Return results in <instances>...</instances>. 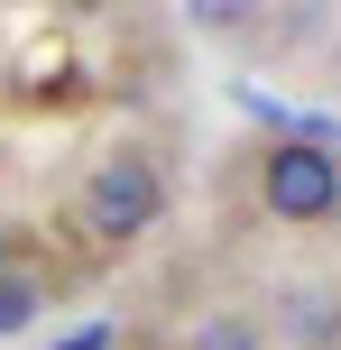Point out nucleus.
I'll list each match as a JSON object with an SVG mask.
<instances>
[{
  "label": "nucleus",
  "instance_id": "1",
  "mask_svg": "<svg viewBox=\"0 0 341 350\" xmlns=\"http://www.w3.org/2000/svg\"><path fill=\"white\" fill-rule=\"evenodd\" d=\"M157 221H166V166H157V148H139V139L102 148V157L83 166V185H74V230H83L92 249H129Z\"/></svg>",
  "mask_w": 341,
  "mask_h": 350
},
{
  "label": "nucleus",
  "instance_id": "3",
  "mask_svg": "<svg viewBox=\"0 0 341 350\" xmlns=\"http://www.w3.org/2000/svg\"><path fill=\"white\" fill-rule=\"evenodd\" d=\"M277 332H286L295 350H323V341L341 332V314H332L323 286H286V304H277Z\"/></svg>",
  "mask_w": 341,
  "mask_h": 350
},
{
  "label": "nucleus",
  "instance_id": "2",
  "mask_svg": "<svg viewBox=\"0 0 341 350\" xmlns=\"http://www.w3.org/2000/svg\"><path fill=\"white\" fill-rule=\"evenodd\" d=\"M249 193H258L268 221L323 230V221H341V157H332L323 139H268L258 166H249Z\"/></svg>",
  "mask_w": 341,
  "mask_h": 350
},
{
  "label": "nucleus",
  "instance_id": "8",
  "mask_svg": "<svg viewBox=\"0 0 341 350\" xmlns=\"http://www.w3.org/2000/svg\"><path fill=\"white\" fill-rule=\"evenodd\" d=\"M0 267H10V221H0Z\"/></svg>",
  "mask_w": 341,
  "mask_h": 350
},
{
  "label": "nucleus",
  "instance_id": "4",
  "mask_svg": "<svg viewBox=\"0 0 341 350\" xmlns=\"http://www.w3.org/2000/svg\"><path fill=\"white\" fill-rule=\"evenodd\" d=\"M185 350H268V323H249L240 304H213V314H194Z\"/></svg>",
  "mask_w": 341,
  "mask_h": 350
},
{
  "label": "nucleus",
  "instance_id": "7",
  "mask_svg": "<svg viewBox=\"0 0 341 350\" xmlns=\"http://www.w3.org/2000/svg\"><path fill=\"white\" fill-rule=\"evenodd\" d=\"M46 350H111V323H83V332H65V341H46Z\"/></svg>",
  "mask_w": 341,
  "mask_h": 350
},
{
  "label": "nucleus",
  "instance_id": "6",
  "mask_svg": "<svg viewBox=\"0 0 341 350\" xmlns=\"http://www.w3.org/2000/svg\"><path fill=\"white\" fill-rule=\"evenodd\" d=\"M185 18H194L203 37H249L258 28V10H268V0H176Z\"/></svg>",
  "mask_w": 341,
  "mask_h": 350
},
{
  "label": "nucleus",
  "instance_id": "5",
  "mask_svg": "<svg viewBox=\"0 0 341 350\" xmlns=\"http://www.w3.org/2000/svg\"><path fill=\"white\" fill-rule=\"evenodd\" d=\"M37 314H46V277L10 258V267H0V341H10V332H28Z\"/></svg>",
  "mask_w": 341,
  "mask_h": 350
}]
</instances>
